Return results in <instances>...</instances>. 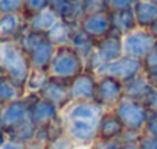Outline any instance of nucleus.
<instances>
[{
    "instance_id": "obj_1",
    "label": "nucleus",
    "mask_w": 157,
    "mask_h": 149,
    "mask_svg": "<svg viewBox=\"0 0 157 149\" xmlns=\"http://www.w3.org/2000/svg\"><path fill=\"white\" fill-rule=\"evenodd\" d=\"M32 67L28 55L18 46L17 41L0 43V73L8 76L14 84L25 90V84Z\"/></svg>"
},
{
    "instance_id": "obj_2",
    "label": "nucleus",
    "mask_w": 157,
    "mask_h": 149,
    "mask_svg": "<svg viewBox=\"0 0 157 149\" xmlns=\"http://www.w3.org/2000/svg\"><path fill=\"white\" fill-rule=\"evenodd\" d=\"M84 70H86V61L70 44L55 47L52 61L48 67L51 78L70 82Z\"/></svg>"
},
{
    "instance_id": "obj_3",
    "label": "nucleus",
    "mask_w": 157,
    "mask_h": 149,
    "mask_svg": "<svg viewBox=\"0 0 157 149\" xmlns=\"http://www.w3.org/2000/svg\"><path fill=\"white\" fill-rule=\"evenodd\" d=\"M157 38L150 29L136 28L134 31L122 35V50L125 56L144 61L156 49Z\"/></svg>"
},
{
    "instance_id": "obj_4",
    "label": "nucleus",
    "mask_w": 157,
    "mask_h": 149,
    "mask_svg": "<svg viewBox=\"0 0 157 149\" xmlns=\"http://www.w3.org/2000/svg\"><path fill=\"white\" fill-rule=\"evenodd\" d=\"M113 111L122 120L125 129H134V131H144L151 114L148 106L144 102L127 99V98L121 100L113 108Z\"/></svg>"
},
{
    "instance_id": "obj_5",
    "label": "nucleus",
    "mask_w": 157,
    "mask_h": 149,
    "mask_svg": "<svg viewBox=\"0 0 157 149\" xmlns=\"http://www.w3.org/2000/svg\"><path fill=\"white\" fill-rule=\"evenodd\" d=\"M124 55V50H122V37L111 32L110 35H107L104 38L98 40L96 41V47L93 55L90 56L89 62H87V67L86 69H90V70H96L99 69L101 65H104L110 61H114L117 58H121Z\"/></svg>"
},
{
    "instance_id": "obj_6",
    "label": "nucleus",
    "mask_w": 157,
    "mask_h": 149,
    "mask_svg": "<svg viewBox=\"0 0 157 149\" xmlns=\"http://www.w3.org/2000/svg\"><path fill=\"white\" fill-rule=\"evenodd\" d=\"M142 72H144V62L140 59L130 58L125 55H122L121 58H117L114 61L107 62L95 70V73L98 76H113L122 82L133 79L134 76L140 75Z\"/></svg>"
},
{
    "instance_id": "obj_7",
    "label": "nucleus",
    "mask_w": 157,
    "mask_h": 149,
    "mask_svg": "<svg viewBox=\"0 0 157 149\" xmlns=\"http://www.w3.org/2000/svg\"><path fill=\"white\" fill-rule=\"evenodd\" d=\"M96 87L98 75L93 70L86 69L69 82L70 102H93L96 99Z\"/></svg>"
},
{
    "instance_id": "obj_8",
    "label": "nucleus",
    "mask_w": 157,
    "mask_h": 149,
    "mask_svg": "<svg viewBox=\"0 0 157 149\" xmlns=\"http://www.w3.org/2000/svg\"><path fill=\"white\" fill-rule=\"evenodd\" d=\"M29 99V119L35 126H46L59 119L61 110L51 100L37 95H25Z\"/></svg>"
},
{
    "instance_id": "obj_9",
    "label": "nucleus",
    "mask_w": 157,
    "mask_h": 149,
    "mask_svg": "<svg viewBox=\"0 0 157 149\" xmlns=\"http://www.w3.org/2000/svg\"><path fill=\"white\" fill-rule=\"evenodd\" d=\"M124 99V82L113 76H98L96 87V99L105 110H113L121 100Z\"/></svg>"
},
{
    "instance_id": "obj_10",
    "label": "nucleus",
    "mask_w": 157,
    "mask_h": 149,
    "mask_svg": "<svg viewBox=\"0 0 157 149\" xmlns=\"http://www.w3.org/2000/svg\"><path fill=\"white\" fill-rule=\"evenodd\" d=\"M105 113V108L98 102H70L66 105L59 117L61 120H101Z\"/></svg>"
},
{
    "instance_id": "obj_11",
    "label": "nucleus",
    "mask_w": 157,
    "mask_h": 149,
    "mask_svg": "<svg viewBox=\"0 0 157 149\" xmlns=\"http://www.w3.org/2000/svg\"><path fill=\"white\" fill-rule=\"evenodd\" d=\"M78 28L87 34L93 40H101L111 34V17L110 12H96V14H84L79 21Z\"/></svg>"
},
{
    "instance_id": "obj_12",
    "label": "nucleus",
    "mask_w": 157,
    "mask_h": 149,
    "mask_svg": "<svg viewBox=\"0 0 157 149\" xmlns=\"http://www.w3.org/2000/svg\"><path fill=\"white\" fill-rule=\"evenodd\" d=\"M0 119H2V125L5 126V129H11L23 123L25 120H28L29 119V99L23 96L21 99L12 100V102L2 105Z\"/></svg>"
},
{
    "instance_id": "obj_13",
    "label": "nucleus",
    "mask_w": 157,
    "mask_h": 149,
    "mask_svg": "<svg viewBox=\"0 0 157 149\" xmlns=\"http://www.w3.org/2000/svg\"><path fill=\"white\" fill-rule=\"evenodd\" d=\"M53 53H55V46L48 40V37H43L35 46H32L26 52L29 64L35 70H48Z\"/></svg>"
},
{
    "instance_id": "obj_14",
    "label": "nucleus",
    "mask_w": 157,
    "mask_h": 149,
    "mask_svg": "<svg viewBox=\"0 0 157 149\" xmlns=\"http://www.w3.org/2000/svg\"><path fill=\"white\" fill-rule=\"evenodd\" d=\"M25 29H26V18L23 14H2L0 43L15 41Z\"/></svg>"
},
{
    "instance_id": "obj_15",
    "label": "nucleus",
    "mask_w": 157,
    "mask_h": 149,
    "mask_svg": "<svg viewBox=\"0 0 157 149\" xmlns=\"http://www.w3.org/2000/svg\"><path fill=\"white\" fill-rule=\"evenodd\" d=\"M153 87L150 85L145 73L142 72L140 75L134 76L133 79L124 82V98L133 100H139V102H147L150 98V95L153 93Z\"/></svg>"
},
{
    "instance_id": "obj_16",
    "label": "nucleus",
    "mask_w": 157,
    "mask_h": 149,
    "mask_svg": "<svg viewBox=\"0 0 157 149\" xmlns=\"http://www.w3.org/2000/svg\"><path fill=\"white\" fill-rule=\"evenodd\" d=\"M124 131H125V126H124L122 120L117 117V114L113 110H105L104 116H102V119L99 122L98 139L117 140V139H121Z\"/></svg>"
},
{
    "instance_id": "obj_17",
    "label": "nucleus",
    "mask_w": 157,
    "mask_h": 149,
    "mask_svg": "<svg viewBox=\"0 0 157 149\" xmlns=\"http://www.w3.org/2000/svg\"><path fill=\"white\" fill-rule=\"evenodd\" d=\"M41 98L53 102L59 110H63L66 105L70 103V96H69V82L61 81V79H53L48 82V85L44 87V90L40 95Z\"/></svg>"
},
{
    "instance_id": "obj_18",
    "label": "nucleus",
    "mask_w": 157,
    "mask_h": 149,
    "mask_svg": "<svg viewBox=\"0 0 157 149\" xmlns=\"http://www.w3.org/2000/svg\"><path fill=\"white\" fill-rule=\"evenodd\" d=\"M58 21H59L58 15L49 8V9L40 11V12H37V14L28 17V18H26V28H28L29 31L37 32V34L46 35Z\"/></svg>"
},
{
    "instance_id": "obj_19",
    "label": "nucleus",
    "mask_w": 157,
    "mask_h": 149,
    "mask_svg": "<svg viewBox=\"0 0 157 149\" xmlns=\"http://www.w3.org/2000/svg\"><path fill=\"white\" fill-rule=\"evenodd\" d=\"M78 28V21H67V20H59L52 29L46 34L48 40L52 43L55 47L58 46H66L70 44L72 37L75 29Z\"/></svg>"
},
{
    "instance_id": "obj_20",
    "label": "nucleus",
    "mask_w": 157,
    "mask_h": 149,
    "mask_svg": "<svg viewBox=\"0 0 157 149\" xmlns=\"http://www.w3.org/2000/svg\"><path fill=\"white\" fill-rule=\"evenodd\" d=\"M110 17H111V32H114L121 37L137 28V21H136L133 8L125 9V11H114V12L110 11Z\"/></svg>"
},
{
    "instance_id": "obj_21",
    "label": "nucleus",
    "mask_w": 157,
    "mask_h": 149,
    "mask_svg": "<svg viewBox=\"0 0 157 149\" xmlns=\"http://www.w3.org/2000/svg\"><path fill=\"white\" fill-rule=\"evenodd\" d=\"M134 17L137 21V28L150 29L157 20V5L151 0H140L136 2L133 6Z\"/></svg>"
},
{
    "instance_id": "obj_22",
    "label": "nucleus",
    "mask_w": 157,
    "mask_h": 149,
    "mask_svg": "<svg viewBox=\"0 0 157 149\" xmlns=\"http://www.w3.org/2000/svg\"><path fill=\"white\" fill-rule=\"evenodd\" d=\"M51 9L58 15L59 20H67V21H79V18L84 15L81 9V2L73 3L70 0H52Z\"/></svg>"
},
{
    "instance_id": "obj_23",
    "label": "nucleus",
    "mask_w": 157,
    "mask_h": 149,
    "mask_svg": "<svg viewBox=\"0 0 157 149\" xmlns=\"http://www.w3.org/2000/svg\"><path fill=\"white\" fill-rule=\"evenodd\" d=\"M70 46L82 56V59L86 61V67H87V62H89L90 56L93 55L95 47H96V40L90 38V37H89L87 34H84L79 28H76L75 32H73Z\"/></svg>"
},
{
    "instance_id": "obj_24",
    "label": "nucleus",
    "mask_w": 157,
    "mask_h": 149,
    "mask_svg": "<svg viewBox=\"0 0 157 149\" xmlns=\"http://www.w3.org/2000/svg\"><path fill=\"white\" fill-rule=\"evenodd\" d=\"M37 128L31 119L25 120L23 123L11 128V129H6V137L11 139V140H15L21 145H29L35 140V134H37Z\"/></svg>"
},
{
    "instance_id": "obj_25",
    "label": "nucleus",
    "mask_w": 157,
    "mask_h": 149,
    "mask_svg": "<svg viewBox=\"0 0 157 149\" xmlns=\"http://www.w3.org/2000/svg\"><path fill=\"white\" fill-rule=\"evenodd\" d=\"M49 81H51V75H49L48 70H35V69H32L29 76H28V81L25 84V95H37V96H40Z\"/></svg>"
},
{
    "instance_id": "obj_26",
    "label": "nucleus",
    "mask_w": 157,
    "mask_h": 149,
    "mask_svg": "<svg viewBox=\"0 0 157 149\" xmlns=\"http://www.w3.org/2000/svg\"><path fill=\"white\" fill-rule=\"evenodd\" d=\"M23 96H25V90L20 88L17 84H14L8 76L0 73V105L21 99Z\"/></svg>"
},
{
    "instance_id": "obj_27",
    "label": "nucleus",
    "mask_w": 157,
    "mask_h": 149,
    "mask_svg": "<svg viewBox=\"0 0 157 149\" xmlns=\"http://www.w3.org/2000/svg\"><path fill=\"white\" fill-rule=\"evenodd\" d=\"M81 9L84 14L110 12V0H81Z\"/></svg>"
},
{
    "instance_id": "obj_28",
    "label": "nucleus",
    "mask_w": 157,
    "mask_h": 149,
    "mask_svg": "<svg viewBox=\"0 0 157 149\" xmlns=\"http://www.w3.org/2000/svg\"><path fill=\"white\" fill-rule=\"evenodd\" d=\"M51 2L52 0H25L21 14L25 15V18H28V17H31V15L40 12V11L49 9L51 8Z\"/></svg>"
},
{
    "instance_id": "obj_29",
    "label": "nucleus",
    "mask_w": 157,
    "mask_h": 149,
    "mask_svg": "<svg viewBox=\"0 0 157 149\" xmlns=\"http://www.w3.org/2000/svg\"><path fill=\"white\" fill-rule=\"evenodd\" d=\"M78 145L64 132L61 136H58L56 139H53L52 142L48 145V149H76Z\"/></svg>"
},
{
    "instance_id": "obj_30",
    "label": "nucleus",
    "mask_w": 157,
    "mask_h": 149,
    "mask_svg": "<svg viewBox=\"0 0 157 149\" xmlns=\"http://www.w3.org/2000/svg\"><path fill=\"white\" fill-rule=\"evenodd\" d=\"M25 0H0L2 14H21Z\"/></svg>"
},
{
    "instance_id": "obj_31",
    "label": "nucleus",
    "mask_w": 157,
    "mask_h": 149,
    "mask_svg": "<svg viewBox=\"0 0 157 149\" xmlns=\"http://www.w3.org/2000/svg\"><path fill=\"white\" fill-rule=\"evenodd\" d=\"M90 149H122L121 140H104V139H96L92 145Z\"/></svg>"
},
{
    "instance_id": "obj_32",
    "label": "nucleus",
    "mask_w": 157,
    "mask_h": 149,
    "mask_svg": "<svg viewBox=\"0 0 157 149\" xmlns=\"http://www.w3.org/2000/svg\"><path fill=\"white\" fill-rule=\"evenodd\" d=\"M136 0H110V11H125L134 6Z\"/></svg>"
},
{
    "instance_id": "obj_33",
    "label": "nucleus",
    "mask_w": 157,
    "mask_h": 149,
    "mask_svg": "<svg viewBox=\"0 0 157 149\" xmlns=\"http://www.w3.org/2000/svg\"><path fill=\"white\" fill-rule=\"evenodd\" d=\"M139 146H140V149H157V137L148 136L144 132V137H142Z\"/></svg>"
},
{
    "instance_id": "obj_34",
    "label": "nucleus",
    "mask_w": 157,
    "mask_h": 149,
    "mask_svg": "<svg viewBox=\"0 0 157 149\" xmlns=\"http://www.w3.org/2000/svg\"><path fill=\"white\" fill-rule=\"evenodd\" d=\"M145 134L148 136H154L157 137V116L156 114H150V119L145 125V129H144Z\"/></svg>"
},
{
    "instance_id": "obj_35",
    "label": "nucleus",
    "mask_w": 157,
    "mask_h": 149,
    "mask_svg": "<svg viewBox=\"0 0 157 149\" xmlns=\"http://www.w3.org/2000/svg\"><path fill=\"white\" fill-rule=\"evenodd\" d=\"M144 73L150 82V85L157 90V67H150V69H144Z\"/></svg>"
},
{
    "instance_id": "obj_36",
    "label": "nucleus",
    "mask_w": 157,
    "mask_h": 149,
    "mask_svg": "<svg viewBox=\"0 0 157 149\" xmlns=\"http://www.w3.org/2000/svg\"><path fill=\"white\" fill-rule=\"evenodd\" d=\"M145 105L148 106V110H150L151 114H156L157 116V90H153V93H151L150 98L147 99Z\"/></svg>"
},
{
    "instance_id": "obj_37",
    "label": "nucleus",
    "mask_w": 157,
    "mask_h": 149,
    "mask_svg": "<svg viewBox=\"0 0 157 149\" xmlns=\"http://www.w3.org/2000/svg\"><path fill=\"white\" fill-rule=\"evenodd\" d=\"M144 69H150V67H157V49H154L144 61Z\"/></svg>"
},
{
    "instance_id": "obj_38",
    "label": "nucleus",
    "mask_w": 157,
    "mask_h": 149,
    "mask_svg": "<svg viewBox=\"0 0 157 149\" xmlns=\"http://www.w3.org/2000/svg\"><path fill=\"white\" fill-rule=\"evenodd\" d=\"M25 146L26 145H21V143H18L15 140H11V139L0 143V149H25Z\"/></svg>"
},
{
    "instance_id": "obj_39",
    "label": "nucleus",
    "mask_w": 157,
    "mask_h": 149,
    "mask_svg": "<svg viewBox=\"0 0 157 149\" xmlns=\"http://www.w3.org/2000/svg\"><path fill=\"white\" fill-rule=\"evenodd\" d=\"M25 149H48V145H43V143H37V142H32L29 145H26Z\"/></svg>"
},
{
    "instance_id": "obj_40",
    "label": "nucleus",
    "mask_w": 157,
    "mask_h": 149,
    "mask_svg": "<svg viewBox=\"0 0 157 149\" xmlns=\"http://www.w3.org/2000/svg\"><path fill=\"white\" fill-rule=\"evenodd\" d=\"M122 149H140L139 145H122Z\"/></svg>"
},
{
    "instance_id": "obj_41",
    "label": "nucleus",
    "mask_w": 157,
    "mask_h": 149,
    "mask_svg": "<svg viewBox=\"0 0 157 149\" xmlns=\"http://www.w3.org/2000/svg\"><path fill=\"white\" fill-rule=\"evenodd\" d=\"M150 31L153 32V35H154V37L157 38V20H156V23H154V24H153V26L150 28Z\"/></svg>"
},
{
    "instance_id": "obj_42",
    "label": "nucleus",
    "mask_w": 157,
    "mask_h": 149,
    "mask_svg": "<svg viewBox=\"0 0 157 149\" xmlns=\"http://www.w3.org/2000/svg\"><path fill=\"white\" fill-rule=\"evenodd\" d=\"M76 149H90V146H78Z\"/></svg>"
},
{
    "instance_id": "obj_43",
    "label": "nucleus",
    "mask_w": 157,
    "mask_h": 149,
    "mask_svg": "<svg viewBox=\"0 0 157 149\" xmlns=\"http://www.w3.org/2000/svg\"><path fill=\"white\" fill-rule=\"evenodd\" d=\"M70 2H73V3H79L81 0H70Z\"/></svg>"
},
{
    "instance_id": "obj_44",
    "label": "nucleus",
    "mask_w": 157,
    "mask_h": 149,
    "mask_svg": "<svg viewBox=\"0 0 157 149\" xmlns=\"http://www.w3.org/2000/svg\"><path fill=\"white\" fill-rule=\"evenodd\" d=\"M151 2H153V3H156V5H157V0H151Z\"/></svg>"
},
{
    "instance_id": "obj_45",
    "label": "nucleus",
    "mask_w": 157,
    "mask_h": 149,
    "mask_svg": "<svg viewBox=\"0 0 157 149\" xmlns=\"http://www.w3.org/2000/svg\"><path fill=\"white\" fill-rule=\"evenodd\" d=\"M156 49H157V43H156Z\"/></svg>"
},
{
    "instance_id": "obj_46",
    "label": "nucleus",
    "mask_w": 157,
    "mask_h": 149,
    "mask_svg": "<svg viewBox=\"0 0 157 149\" xmlns=\"http://www.w3.org/2000/svg\"><path fill=\"white\" fill-rule=\"evenodd\" d=\"M136 2H140V0H136Z\"/></svg>"
},
{
    "instance_id": "obj_47",
    "label": "nucleus",
    "mask_w": 157,
    "mask_h": 149,
    "mask_svg": "<svg viewBox=\"0 0 157 149\" xmlns=\"http://www.w3.org/2000/svg\"><path fill=\"white\" fill-rule=\"evenodd\" d=\"M0 17H2V12H0Z\"/></svg>"
}]
</instances>
